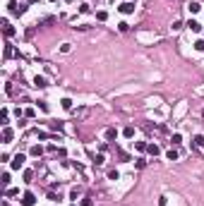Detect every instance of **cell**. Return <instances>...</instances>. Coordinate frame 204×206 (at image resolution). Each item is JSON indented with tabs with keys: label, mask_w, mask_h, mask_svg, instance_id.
Instances as JSON below:
<instances>
[{
	"label": "cell",
	"mask_w": 204,
	"mask_h": 206,
	"mask_svg": "<svg viewBox=\"0 0 204 206\" xmlns=\"http://www.w3.org/2000/svg\"><path fill=\"white\" fill-rule=\"evenodd\" d=\"M118 29H120V31H127V29H130V24H127V22H120V24H118Z\"/></svg>",
	"instance_id": "cell-24"
},
{
	"label": "cell",
	"mask_w": 204,
	"mask_h": 206,
	"mask_svg": "<svg viewBox=\"0 0 204 206\" xmlns=\"http://www.w3.org/2000/svg\"><path fill=\"white\" fill-rule=\"evenodd\" d=\"M187 10H190L192 15H197V12L202 10V5H199V2H190V5H187Z\"/></svg>",
	"instance_id": "cell-11"
},
{
	"label": "cell",
	"mask_w": 204,
	"mask_h": 206,
	"mask_svg": "<svg viewBox=\"0 0 204 206\" xmlns=\"http://www.w3.org/2000/svg\"><path fill=\"white\" fill-rule=\"evenodd\" d=\"M96 19H99V22H106V19H108V12H96Z\"/></svg>",
	"instance_id": "cell-17"
},
{
	"label": "cell",
	"mask_w": 204,
	"mask_h": 206,
	"mask_svg": "<svg viewBox=\"0 0 204 206\" xmlns=\"http://www.w3.org/2000/svg\"><path fill=\"white\" fill-rule=\"evenodd\" d=\"M147 151L151 153V156H158V153H161V149H158L156 144H149V146H147Z\"/></svg>",
	"instance_id": "cell-12"
},
{
	"label": "cell",
	"mask_w": 204,
	"mask_h": 206,
	"mask_svg": "<svg viewBox=\"0 0 204 206\" xmlns=\"http://www.w3.org/2000/svg\"><path fill=\"white\" fill-rule=\"evenodd\" d=\"M41 153H43V149H41V146H34V149H31V156H41Z\"/></svg>",
	"instance_id": "cell-18"
},
{
	"label": "cell",
	"mask_w": 204,
	"mask_h": 206,
	"mask_svg": "<svg viewBox=\"0 0 204 206\" xmlns=\"http://www.w3.org/2000/svg\"><path fill=\"white\" fill-rule=\"evenodd\" d=\"M63 108H65V110H70V108H72V101H70V99H63Z\"/></svg>",
	"instance_id": "cell-19"
},
{
	"label": "cell",
	"mask_w": 204,
	"mask_h": 206,
	"mask_svg": "<svg viewBox=\"0 0 204 206\" xmlns=\"http://www.w3.org/2000/svg\"><path fill=\"white\" fill-rule=\"evenodd\" d=\"M15 194H19V189H7L5 192V197H15Z\"/></svg>",
	"instance_id": "cell-28"
},
{
	"label": "cell",
	"mask_w": 204,
	"mask_h": 206,
	"mask_svg": "<svg viewBox=\"0 0 204 206\" xmlns=\"http://www.w3.org/2000/svg\"><path fill=\"white\" fill-rule=\"evenodd\" d=\"M12 137H15V132H12L10 127H5V129H2V142L10 144V142H12Z\"/></svg>",
	"instance_id": "cell-8"
},
{
	"label": "cell",
	"mask_w": 204,
	"mask_h": 206,
	"mask_svg": "<svg viewBox=\"0 0 204 206\" xmlns=\"http://www.w3.org/2000/svg\"><path fill=\"white\" fill-rule=\"evenodd\" d=\"M27 2H38V0H27Z\"/></svg>",
	"instance_id": "cell-31"
},
{
	"label": "cell",
	"mask_w": 204,
	"mask_h": 206,
	"mask_svg": "<svg viewBox=\"0 0 204 206\" xmlns=\"http://www.w3.org/2000/svg\"><path fill=\"white\" fill-rule=\"evenodd\" d=\"M122 134L127 137V139H130V137H135V127H125V129H122Z\"/></svg>",
	"instance_id": "cell-14"
},
{
	"label": "cell",
	"mask_w": 204,
	"mask_h": 206,
	"mask_svg": "<svg viewBox=\"0 0 204 206\" xmlns=\"http://www.w3.org/2000/svg\"><path fill=\"white\" fill-rule=\"evenodd\" d=\"M195 48H197V50H204V41H197V43H195Z\"/></svg>",
	"instance_id": "cell-29"
},
{
	"label": "cell",
	"mask_w": 204,
	"mask_h": 206,
	"mask_svg": "<svg viewBox=\"0 0 204 206\" xmlns=\"http://www.w3.org/2000/svg\"><path fill=\"white\" fill-rule=\"evenodd\" d=\"M118 10H120L122 15H132V12H135V2H122Z\"/></svg>",
	"instance_id": "cell-4"
},
{
	"label": "cell",
	"mask_w": 204,
	"mask_h": 206,
	"mask_svg": "<svg viewBox=\"0 0 204 206\" xmlns=\"http://www.w3.org/2000/svg\"><path fill=\"white\" fill-rule=\"evenodd\" d=\"M171 142H173V144H180V142H183V137H180V134H173V137H171Z\"/></svg>",
	"instance_id": "cell-25"
},
{
	"label": "cell",
	"mask_w": 204,
	"mask_h": 206,
	"mask_svg": "<svg viewBox=\"0 0 204 206\" xmlns=\"http://www.w3.org/2000/svg\"><path fill=\"white\" fill-rule=\"evenodd\" d=\"M31 178H34V173H31V170L24 173V182H31Z\"/></svg>",
	"instance_id": "cell-26"
},
{
	"label": "cell",
	"mask_w": 204,
	"mask_h": 206,
	"mask_svg": "<svg viewBox=\"0 0 204 206\" xmlns=\"http://www.w3.org/2000/svg\"><path fill=\"white\" fill-rule=\"evenodd\" d=\"M77 197H79V189H72V192H70V199H72V201H77Z\"/></svg>",
	"instance_id": "cell-22"
},
{
	"label": "cell",
	"mask_w": 204,
	"mask_h": 206,
	"mask_svg": "<svg viewBox=\"0 0 204 206\" xmlns=\"http://www.w3.org/2000/svg\"><path fill=\"white\" fill-rule=\"evenodd\" d=\"M108 178H111V180H118V178H120V173H118V170H111V173H108Z\"/></svg>",
	"instance_id": "cell-27"
},
{
	"label": "cell",
	"mask_w": 204,
	"mask_h": 206,
	"mask_svg": "<svg viewBox=\"0 0 204 206\" xmlns=\"http://www.w3.org/2000/svg\"><path fill=\"white\" fill-rule=\"evenodd\" d=\"M166 156H168V161H175V158H178V151H175V149H171V151H166Z\"/></svg>",
	"instance_id": "cell-16"
},
{
	"label": "cell",
	"mask_w": 204,
	"mask_h": 206,
	"mask_svg": "<svg viewBox=\"0 0 204 206\" xmlns=\"http://www.w3.org/2000/svg\"><path fill=\"white\" fill-rule=\"evenodd\" d=\"M38 108H41L43 113H48V103H46V101H38Z\"/></svg>",
	"instance_id": "cell-20"
},
{
	"label": "cell",
	"mask_w": 204,
	"mask_h": 206,
	"mask_svg": "<svg viewBox=\"0 0 204 206\" xmlns=\"http://www.w3.org/2000/svg\"><path fill=\"white\" fill-rule=\"evenodd\" d=\"M187 27L192 29V31H202V24H199L197 19H190V22H187Z\"/></svg>",
	"instance_id": "cell-9"
},
{
	"label": "cell",
	"mask_w": 204,
	"mask_h": 206,
	"mask_svg": "<svg viewBox=\"0 0 204 206\" xmlns=\"http://www.w3.org/2000/svg\"><path fill=\"white\" fill-rule=\"evenodd\" d=\"M79 12H82V15H86V12H89V5H86V2H82V5H79Z\"/></svg>",
	"instance_id": "cell-23"
},
{
	"label": "cell",
	"mask_w": 204,
	"mask_h": 206,
	"mask_svg": "<svg viewBox=\"0 0 204 206\" xmlns=\"http://www.w3.org/2000/svg\"><path fill=\"white\" fill-rule=\"evenodd\" d=\"M7 10H10V15H24L27 5H19V2H15V0H10V2H7Z\"/></svg>",
	"instance_id": "cell-1"
},
{
	"label": "cell",
	"mask_w": 204,
	"mask_h": 206,
	"mask_svg": "<svg viewBox=\"0 0 204 206\" xmlns=\"http://www.w3.org/2000/svg\"><path fill=\"white\" fill-rule=\"evenodd\" d=\"M53 2H55V0H53Z\"/></svg>",
	"instance_id": "cell-32"
},
{
	"label": "cell",
	"mask_w": 204,
	"mask_h": 206,
	"mask_svg": "<svg viewBox=\"0 0 204 206\" xmlns=\"http://www.w3.org/2000/svg\"><path fill=\"white\" fill-rule=\"evenodd\" d=\"M24 161H27V158H24V153H17V156L12 158V168H15V170H19V168L24 165Z\"/></svg>",
	"instance_id": "cell-2"
},
{
	"label": "cell",
	"mask_w": 204,
	"mask_h": 206,
	"mask_svg": "<svg viewBox=\"0 0 204 206\" xmlns=\"http://www.w3.org/2000/svg\"><path fill=\"white\" fill-rule=\"evenodd\" d=\"M195 146H197V149H204V134H197L195 137Z\"/></svg>",
	"instance_id": "cell-13"
},
{
	"label": "cell",
	"mask_w": 204,
	"mask_h": 206,
	"mask_svg": "<svg viewBox=\"0 0 204 206\" xmlns=\"http://www.w3.org/2000/svg\"><path fill=\"white\" fill-rule=\"evenodd\" d=\"M34 201H36V197H34L31 192H24V197H22V206H34Z\"/></svg>",
	"instance_id": "cell-3"
},
{
	"label": "cell",
	"mask_w": 204,
	"mask_h": 206,
	"mask_svg": "<svg viewBox=\"0 0 204 206\" xmlns=\"http://www.w3.org/2000/svg\"><path fill=\"white\" fill-rule=\"evenodd\" d=\"M147 146L149 144H144V142H135V149H137V151H147Z\"/></svg>",
	"instance_id": "cell-15"
},
{
	"label": "cell",
	"mask_w": 204,
	"mask_h": 206,
	"mask_svg": "<svg viewBox=\"0 0 204 206\" xmlns=\"http://www.w3.org/2000/svg\"><path fill=\"white\" fill-rule=\"evenodd\" d=\"M82 206H94V201L91 199H82Z\"/></svg>",
	"instance_id": "cell-30"
},
{
	"label": "cell",
	"mask_w": 204,
	"mask_h": 206,
	"mask_svg": "<svg viewBox=\"0 0 204 206\" xmlns=\"http://www.w3.org/2000/svg\"><path fill=\"white\" fill-rule=\"evenodd\" d=\"M34 86H38V89H46V86H48L46 77H41V74H36V77H34Z\"/></svg>",
	"instance_id": "cell-6"
},
{
	"label": "cell",
	"mask_w": 204,
	"mask_h": 206,
	"mask_svg": "<svg viewBox=\"0 0 204 206\" xmlns=\"http://www.w3.org/2000/svg\"><path fill=\"white\" fill-rule=\"evenodd\" d=\"M103 137H106L108 142H113V139L118 137V132H115V127H106V132H103Z\"/></svg>",
	"instance_id": "cell-7"
},
{
	"label": "cell",
	"mask_w": 204,
	"mask_h": 206,
	"mask_svg": "<svg viewBox=\"0 0 204 206\" xmlns=\"http://www.w3.org/2000/svg\"><path fill=\"white\" fill-rule=\"evenodd\" d=\"M51 129H58V132H60V129H63V122H51Z\"/></svg>",
	"instance_id": "cell-21"
},
{
	"label": "cell",
	"mask_w": 204,
	"mask_h": 206,
	"mask_svg": "<svg viewBox=\"0 0 204 206\" xmlns=\"http://www.w3.org/2000/svg\"><path fill=\"white\" fill-rule=\"evenodd\" d=\"M12 55H19V53H17V50H15L10 43H5V58H12Z\"/></svg>",
	"instance_id": "cell-10"
},
{
	"label": "cell",
	"mask_w": 204,
	"mask_h": 206,
	"mask_svg": "<svg viewBox=\"0 0 204 206\" xmlns=\"http://www.w3.org/2000/svg\"><path fill=\"white\" fill-rule=\"evenodd\" d=\"M2 34L7 36V38H10V36H15V27H12V24H10L7 19H5V22H2Z\"/></svg>",
	"instance_id": "cell-5"
}]
</instances>
